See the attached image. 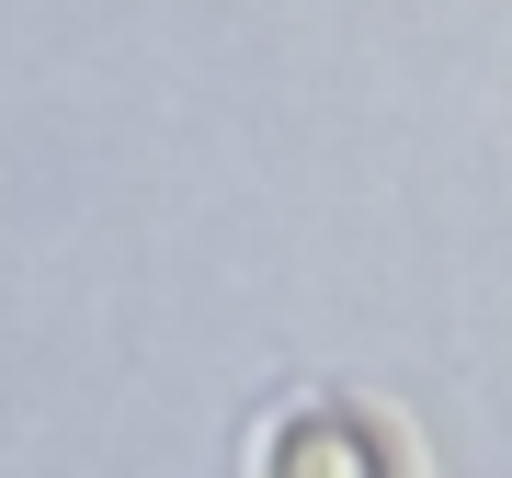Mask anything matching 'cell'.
Wrapping results in <instances>:
<instances>
[{
    "label": "cell",
    "instance_id": "1",
    "mask_svg": "<svg viewBox=\"0 0 512 478\" xmlns=\"http://www.w3.org/2000/svg\"><path fill=\"white\" fill-rule=\"evenodd\" d=\"M262 478H399V433L353 399H296L262 433Z\"/></svg>",
    "mask_w": 512,
    "mask_h": 478
}]
</instances>
